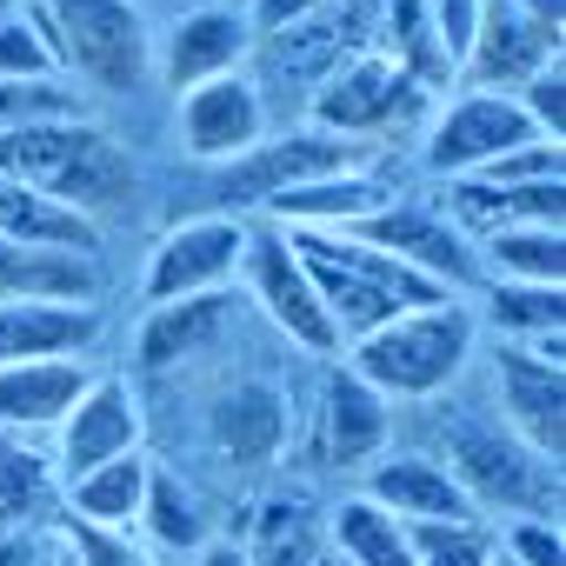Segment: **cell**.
<instances>
[{
    "label": "cell",
    "instance_id": "cell-33",
    "mask_svg": "<svg viewBox=\"0 0 566 566\" xmlns=\"http://www.w3.org/2000/svg\"><path fill=\"white\" fill-rule=\"evenodd\" d=\"M54 493H61L54 460L34 453L21 433H0V533H28L54 506Z\"/></svg>",
    "mask_w": 566,
    "mask_h": 566
},
{
    "label": "cell",
    "instance_id": "cell-30",
    "mask_svg": "<svg viewBox=\"0 0 566 566\" xmlns=\"http://www.w3.org/2000/svg\"><path fill=\"white\" fill-rule=\"evenodd\" d=\"M147 473H154L147 453L101 460L94 473H81V480L61 486V513H74V520H87V526H120V533H134V520H140V493H147Z\"/></svg>",
    "mask_w": 566,
    "mask_h": 566
},
{
    "label": "cell",
    "instance_id": "cell-2",
    "mask_svg": "<svg viewBox=\"0 0 566 566\" xmlns=\"http://www.w3.org/2000/svg\"><path fill=\"white\" fill-rule=\"evenodd\" d=\"M480 354V321L467 301H433L413 314H394L367 340L347 347V374L367 380L387 407H420L440 400Z\"/></svg>",
    "mask_w": 566,
    "mask_h": 566
},
{
    "label": "cell",
    "instance_id": "cell-21",
    "mask_svg": "<svg viewBox=\"0 0 566 566\" xmlns=\"http://www.w3.org/2000/svg\"><path fill=\"white\" fill-rule=\"evenodd\" d=\"M467 240L506 233V227H566V180H533V187H486V180H447L433 200Z\"/></svg>",
    "mask_w": 566,
    "mask_h": 566
},
{
    "label": "cell",
    "instance_id": "cell-23",
    "mask_svg": "<svg viewBox=\"0 0 566 566\" xmlns=\"http://www.w3.org/2000/svg\"><path fill=\"white\" fill-rule=\"evenodd\" d=\"M387 433H394V407L367 380H354L347 367L327 374V387H321V460L327 467H374L387 453Z\"/></svg>",
    "mask_w": 566,
    "mask_h": 566
},
{
    "label": "cell",
    "instance_id": "cell-13",
    "mask_svg": "<svg viewBox=\"0 0 566 566\" xmlns=\"http://www.w3.org/2000/svg\"><path fill=\"white\" fill-rule=\"evenodd\" d=\"M174 140L187 160L200 167H227L240 160L247 147L266 140V101H260V81L240 67V74H220V81H200L187 94H174Z\"/></svg>",
    "mask_w": 566,
    "mask_h": 566
},
{
    "label": "cell",
    "instance_id": "cell-17",
    "mask_svg": "<svg viewBox=\"0 0 566 566\" xmlns=\"http://www.w3.org/2000/svg\"><path fill=\"white\" fill-rule=\"evenodd\" d=\"M360 493L380 506V513H394L400 526H440V520H480L473 513V500L460 493V480L433 460V453H380L374 467H367V480H360Z\"/></svg>",
    "mask_w": 566,
    "mask_h": 566
},
{
    "label": "cell",
    "instance_id": "cell-37",
    "mask_svg": "<svg viewBox=\"0 0 566 566\" xmlns=\"http://www.w3.org/2000/svg\"><path fill=\"white\" fill-rule=\"evenodd\" d=\"M413 539V566H493L500 539L486 533V520H440V526H407Z\"/></svg>",
    "mask_w": 566,
    "mask_h": 566
},
{
    "label": "cell",
    "instance_id": "cell-19",
    "mask_svg": "<svg viewBox=\"0 0 566 566\" xmlns=\"http://www.w3.org/2000/svg\"><path fill=\"white\" fill-rule=\"evenodd\" d=\"M240 294H200V301H167V307H147L140 334H134V360L140 374H167L193 354H213L233 327H240Z\"/></svg>",
    "mask_w": 566,
    "mask_h": 566
},
{
    "label": "cell",
    "instance_id": "cell-32",
    "mask_svg": "<svg viewBox=\"0 0 566 566\" xmlns=\"http://www.w3.org/2000/svg\"><path fill=\"white\" fill-rule=\"evenodd\" d=\"M134 533H147V539L167 546V553H193V546L213 539V533H207V506H200V493H193L180 473H167V467L147 473V493H140V520H134Z\"/></svg>",
    "mask_w": 566,
    "mask_h": 566
},
{
    "label": "cell",
    "instance_id": "cell-29",
    "mask_svg": "<svg viewBox=\"0 0 566 566\" xmlns=\"http://www.w3.org/2000/svg\"><path fill=\"white\" fill-rule=\"evenodd\" d=\"M480 253V287L513 280V287H566V227H506L473 240Z\"/></svg>",
    "mask_w": 566,
    "mask_h": 566
},
{
    "label": "cell",
    "instance_id": "cell-24",
    "mask_svg": "<svg viewBox=\"0 0 566 566\" xmlns=\"http://www.w3.org/2000/svg\"><path fill=\"white\" fill-rule=\"evenodd\" d=\"M207 440H213V453H227V467H273L280 447H287V400L266 380H240L220 394Z\"/></svg>",
    "mask_w": 566,
    "mask_h": 566
},
{
    "label": "cell",
    "instance_id": "cell-27",
    "mask_svg": "<svg viewBox=\"0 0 566 566\" xmlns=\"http://www.w3.org/2000/svg\"><path fill=\"white\" fill-rule=\"evenodd\" d=\"M374 54H387L413 87H427L433 101L453 94V67L440 54V34H433V14L427 0H380L374 14Z\"/></svg>",
    "mask_w": 566,
    "mask_h": 566
},
{
    "label": "cell",
    "instance_id": "cell-3",
    "mask_svg": "<svg viewBox=\"0 0 566 566\" xmlns=\"http://www.w3.org/2000/svg\"><path fill=\"white\" fill-rule=\"evenodd\" d=\"M314 273V294L340 334V354L354 340H367L374 327H387L394 314H413V307H433V301H453L440 294L433 280H420L413 266H400L394 253L367 247L360 233H287Z\"/></svg>",
    "mask_w": 566,
    "mask_h": 566
},
{
    "label": "cell",
    "instance_id": "cell-38",
    "mask_svg": "<svg viewBox=\"0 0 566 566\" xmlns=\"http://www.w3.org/2000/svg\"><path fill=\"white\" fill-rule=\"evenodd\" d=\"M54 74H61V54L28 8L0 21V81H54Z\"/></svg>",
    "mask_w": 566,
    "mask_h": 566
},
{
    "label": "cell",
    "instance_id": "cell-42",
    "mask_svg": "<svg viewBox=\"0 0 566 566\" xmlns=\"http://www.w3.org/2000/svg\"><path fill=\"white\" fill-rule=\"evenodd\" d=\"M327 8H340V0H247V28H253V41H266V34H287Z\"/></svg>",
    "mask_w": 566,
    "mask_h": 566
},
{
    "label": "cell",
    "instance_id": "cell-16",
    "mask_svg": "<svg viewBox=\"0 0 566 566\" xmlns=\"http://www.w3.org/2000/svg\"><path fill=\"white\" fill-rule=\"evenodd\" d=\"M553 61H559V28L526 21L513 0H486V8H480V28H473V48H467L453 87L513 94L520 81H533V74L553 67Z\"/></svg>",
    "mask_w": 566,
    "mask_h": 566
},
{
    "label": "cell",
    "instance_id": "cell-11",
    "mask_svg": "<svg viewBox=\"0 0 566 566\" xmlns=\"http://www.w3.org/2000/svg\"><path fill=\"white\" fill-rule=\"evenodd\" d=\"M347 233H360L367 247L394 253L400 266H413L420 280H433V287L453 294V301H467V294L480 287V253H473V240H467L433 200H407V193H394L380 213H367V220L347 227Z\"/></svg>",
    "mask_w": 566,
    "mask_h": 566
},
{
    "label": "cell",
    "instance_id": "cell-28",
    "mask_svg": "<svg viewBox=\"0 0 566 566\" xmlns=\"http://www.w3.org/2000/svg\"><path fill=\"white\" fill-rule=\"evenodd\" d=\"M94 294H101L94 260L0 240V301H94Z\"/></svg>",
    "mask_w": 566,
    "mask_h": 566
},
{
    "label": "cell",
    "instance_id": "cell-41",
    "mask_svg": "<svg viewBox=\"0 0 566 566\" xmlns=\"http://www.w3.org/2000/svg\"><path fill=\"white\" fill-rule=\"evenodd\" d=\"M480 8H486V0H427V14H433V34H440V54H447L453 81H460V61H467V48H473Z\"/></svg>",
    "mask_w": 566,
    "mask_h": 566
},
{
    "label": "cell",
    "instance_id": "cell-15",
    "mask_svg": "<svg viewBox=\"0 0 566 566\" xmlns=\"http://www.w3.org/2000/svg\"><path fill=\"white\" fill-rule=\"evenodd\" d=\"M247 61H253V28H247L240 0H200V8H187L154 41V74L174 94H187L200 81H220V74H240Z\"/></svg>",
    "mask_w": 566,
    "mask_h": 566
},
{
    "label": "cell",
    "instance_id": "cell-8",
    "mask_svg": "<svg viewBox=\"0 0 566 566\" xmlns=\"http://www.w3.org/2000/svg\"><path fill=\"white\" fill-rule=\"evenodd\" d=\"M347 167H374L367 147L354 140H334L321 127H294L280 140H260L247 147L240 160L227 167H207V213H266V200H280L287 187H307V180H327V174H347Z\"/></svg>",
    "mask_w": 566,
    "mask_h": 566
},
{
    "label": "cell",
    "instance_id": "cell-18",
    "mask_svg": "<svg viewBox=\"0 0 566 566\" xmlns=\"http://www.w3.org/2000/svg\"><path fill=\"white\" fill-rule=\"evenodd\" d=\"M394 193L400 187L380 167H347V174H327V180H307V187H287L280 200H266V227H287V233H347L367 213H380Z\"/></svg>",
    "mask_w": 566,
    "mask_h": 566
},
{
    "label": "cell",
    "instance_id": "cell-25",
    "mask_svg": "<svg viewBox=\"0 0 566 566\" xmlns=\"http://www.w3.org/2000/svg\"><path fill=\"white\" fill-rule=\"evenodd\" d=\"M480 327L500 334V347L553 354L566 347V287H513V280H486V307H473Z\"/></svg>",
    "mask_w": 566,
    "mask_h": 566
},
{
    "label": "cell",
    "instance_id": "cell-35",
    "mask_svg": "<svg viewBox=\"0 0 566 566\" xmlns=\"http://www.w3.org/2000/svg\"><path fill=\"white\" fill-rule=\"evenodd\" d=\"M87 114V94L54 74V81H0V134H21V127H41V120H81Z\"/></svg>",
    "mask_w": 566,
    "mask_h": 566
},
{
    "label": "cell",
    "instance_id": "cell-14",
    "mask_svg": "<svg viewBox=\"0 0 566 566\" xmlns=\"http://www.w3.org/2000/svg\"><path fill=\"white\" fill-rule=\"evenodd\" d=\"M140 433H147V413H140V394L120 380V374H94L87 394L74 400V413L54 427V480H81L94 473L101 460H120V453H140Z\"/></svg>",
    "mask_w": 566,
    "mask_h": 566
},
{
    "label": "cell",
    "instance_id": "cell-22",
    "mask_svg": "<svg viewBox=\"0 0 566 566\" xmlns=\"http://www.w3.org/2000/svg\"><path fill=\"white\" fill-rule=\"evenodd\" d=\"M87 360H14V367H0V433H54L74 400L87 394Z\"/></svg>",
    "mask_w": 566,
    "mask_h": 566
},
{
    "label": "cell",
    "instance_id": "cell-10",
    "mask_svg": "<svg viewBox=\"0 0 566 566\" xmlns=\"http://www.w3.org/2000/svg\"><path fill=\"white\" fill-rule=\"evenodd\" d=\"M253 220L240 213H193L180 227H167L147 253L140 273V301L167 307V301H200V294H227L240 280V253H247Z\"/></svg>",
    "mask_w": 566,
    "mask_h": 566
},
{
    "label": "cell",
    "instance_id": "cell-39",
    "mask_svg": "<svg viewBox=\"0 0 566 566\" xmlns=\"http://www.w3.org/2000/svg\"><path fill=\"white\" fill-rule=\"evenodd\" d=\"M513 101H520V114H526V127L539 134V140H566V67L553 61V67H539L533 81H520L513 87Z\"/></svg>",
    "mask_w": 566,
    "mask_h": 566
},
{
    "label": "cell",
    "instance_id": "cell-31",
    "mask_svg": "<svg viewBox=\"0 0 566 566\" xmlns=\"http://www.w3.org/2000/svg\"><path fill=\"white\" fill-rule=\"evenodd\" d=\"M327 546L340 566H413V539L394 513H380L367 493H347L327 513Z\"/></svg>",
    "mask_w": 566,
    "mask_h": 566
},
{
    "label": "cell",
    "instance_id": "cell-12",
    "mask_svg": "<svg viewBox=\"0 0 566 566\" xmlns=\"http://www.w3.org/2000/svg\"><path fill=\"white\" fill-rule=\"evenodd\" d=\"M493 407L500 427L546 467L566 460V360L526 354V347H493Z\"/></svg>",
    "mask_w": 566,
    "mask_h": 566
},
{
    "label": "cell",
    "instance_id": "cell-6",
    "mask_svg": "<svg viewBox=\"0 0 566 566\" xmlns=\"http://www.w3.org/2000/svg\"><path fill=\"white\" fill-rule=\"evenodd\" d=\"M427 114H433V94L413 87V81H407L387 54H374V48H360L354 61H340V67L314 87V101H307V127H321V134H334V140H354V147H367V154L394 147V134L427 127Z\"/></svg>",
    "mask_w": 566,
    "mask_h": 566
},
{
    "label": "cell",
    "instance_id": "cell-26",
    "mask_svg": "<svg viewBox=\"0 0 566 566\" xmlns=\"http://www.w3.org/2000/svg\"><path fill=\"white\" fill-rule=\"evenodd\" d=\"M0 240H14V247H48V253H81V260H101V227L81 220L74 207L21 187L0 174Z\"/></svg>",
    "mask_w": 566,
    "mask_h": 566
},
{
    "label": "cell",
    "instance_id": "cell-5",
    "mask_svg": "<svg viewBox=\"0 0 566 566\" xmlns=\"http://www.w3.org/2000/svg\"><path fill=\"white\" fill-rule=\"evenodd\" d=\"M440 467L460 480V493L473 500V513L486 520V506L513 513V520H559V467L533 460L500 420H473V413H440Z\"/></svg>",
    "mask_w": 566,
    "mask_h": 566
},
{
    "label": "cell",
    "instance_id": "cell-36",
    "mask_svg": "<svg viewBox=\"0 0 566 566\" xmlns=\"http://www.w3.org/2000/svg\"><path fill=\"white\" fill-rule=\"evenodd\" d=\"M54 553H61L67 566H154V553H147L140 533L87 526V520H74V513L54 520Z\"/></svg>",
    "mask_w": 566,
    "mask_h": 566
},
{
    "label": "cell",
    "instance_id": "cell-40",
    "mask_svg": "<svg viewBox=\"0 0 566 566\" xmlns=\"http://www.w3.org/2000/svg\"><path fill=\"white\" fill-rule=\"evenodd\" d=\"M500 553H506V566H566L559 520H513Z\"/></svg>",
    "mask_w": 566,
    "mask_h": 566
},
{
    "label": "cell",
    "instance_id": "cell-48",
    "mask_svg": "<svg viewBox=\"0 0 566 566\" xmlns=\"http://www.w3.org/2000/svg\"><path fill=\"white\" fill-rule=\"evenodd\" d=\"M41 566H48V559H41Z\"/></svg>",
    "mask_w": 566,
    "mask_h": 566
},
{
    "label": "cell",
    "instance_id": "cell-34",
    "mask_svg": "<svg viewBox=\"0 0 566 566\" xmlns=\"http://www.w3.org/2000/svg\"><path fill=\"white\" fill-rule=\"evenodd\" d=\"M321 520L307 513V500H266L253 513V539H247V566H321Z\"/></svg>",
    "mask_w": 566,
    "mask_h": 566
},
{
    "label": "cell",
    "instance_id": "cell-43",
    "mask_svg": "<svg viewBox=\"0 0 566 566\" xmlns=\"http://www.w3.org/2000/svg\"><path fill=\"white\" fill-rule=\"evenodd\" d=\"M193 566H247V546L240 539H207V546H193Z\"/></svg>",
    "mask_w": 566,
    "mask_h": 566
},
{
    "label": "cell",
    "instance_id": "cell-47",
    "mask_svg": "<svg viewBox=\"0 0 566 566\" xmlns=\"http://www.w3.org/2000/svg\"><path fill=\"white\" fill-rule=\"evenodd\" d=\"M493 566H506V553H500V559H493Z\"/></svg>",
    "mask_w": 566,
    "mask_h": 566
},
{
    "label": "cell",
    "instance_id": "cell-46",
    "mask_svg": "<svg viewBox=\"0 0 566 566\" xmlns=\"http://www.w3.org/2000/svg\"><path fill=\"white\" fill-rule=\"evenodd\" d=\"M48 566H67V559H61V553H54V546H48Z\"/></svg>",
    "mask_w": 566,
    "mask_h": 566
},
{
    "label": "cell",
    "instance_id": "cell-4",
    "mask_svg": "<svg viewBox=\"0 0 566 566\" xmlns=\"http://www.w3.org/2000/svg\"><path fill=\"white\" fill-rule=\"evenodd\" d=\"M61 54V74L94 101H127L154 81V28L140 0H28Z\"/></svg>",
    "mask_w": 566,
    "mask_h": 566
},
{
    "label": "cell",
    "instance_id": "cell-9",
    "mask_svg": "<svg viewBox=\"0 0 566 566\" xmlns=\"http://www.w3.org/2000/svg\"><path fill=\"white\" fill-rule=\"evenodd\" d=\"M539 140L520 114L513 94H480V87H453L433 101L427 127H420V167L433 180H467L480 167H493L500 154Z\"/></svg>",
    "mask_w": 566,
    "mask_h": 566
},
{
    "label": "cell",
    "instance_id": "cell-1",
    "mask_svg": "<svg viewBox=\"0 0 566 566\" xmlns=\"http://www.w3.org/2000/svg\"><path fill=\"white\" fill-rule=\"evenodd\" d=\"M0 174L74 207L81 220L107 227L114 213L134 207L140 193V174L127 160V147L101 127V120H41V127H21V134H0Z\"/></svg>",
    "mask_w": 566,
    "mask_h": 566
},
{
    "label": "cell",
    "instance_id": "cell-7",
    "mask_svg": "<svg viewBox=\"0 0 566 566\" xmlns=\"http://www.w3.org/2000/svg\"><path fill=\"white\" fill-rule=\"evenodd\" d=\"M240 301L314 360H340V334L314 294V273L301 260V247L287 240V227H253L247 233V253H240Z\"/></svg>",
    "mask_w": 566,
    "mask_h": 566
},
{
    "label": "cell",
    "instance_id": "cell-44",
    "mask_svg": "<svg viewBox=\"0 0 566 566\" xmlns=\"http://www.w3.org/2000/svg\"><path fill=\"white\" fill-rule=\"evenodd\" d=\"M48 553L28 539V533H0V566H41Z\"/></svg>",
    "mask_w": 566,
    "mask_h": 566
},
{
    "label": "cell",
    "instance_id": "cell-45",
    "mask_svg": "<svg viewBox=\"0 0 566 566\" xmlns=\"http://www.w3.org/2000/svg\"><path fill=\"white\" fill-rule=\"evenodd\" d=\"M513 8H520L526 21H539V28H559V21H566V0H513Z\"/></svg>",
    "mask_w": 566,
    "mask_h": 566
},
{
    "label": "cell",
    "instance_id": "cell-20",
    "mask_svg": "<svg viewBox=\"0 0 566 566\" xmlns=\"http://www.w3.org/2000/svg\"><path fill=\"white\" fill-rule=\"evenodd\" d=\"M101 340V301H0V367L87 360Z\"/></svg>",
    "mask_w": 566,
    "mask_h": 566
}]
</instances>
